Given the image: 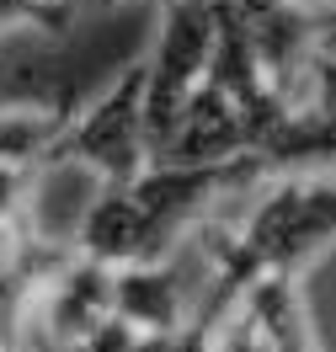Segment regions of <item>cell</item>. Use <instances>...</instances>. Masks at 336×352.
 I'll return each mask as SVG.
<instances>
[{
    "label": "cell",
    "instance_id": "6da1fadb",
    "mask_svg": "<svg viewBox=\"0 0 336 352\" xmlns=\"http://www.w3.org/2000/svg\"><path fill=\"white\" fill-rule=\"evenodd\" d=\"M214 32H219V6H208V0L166 6L155 54L144 59V144H150V160L166 155L192 91L208 80Z\"/></svg>",
    "mask_w": 336,
    "mask_h": 352
},
{
    "label": "cell",
    "instance_id": "5b68a950",
    "mask_svg": "<svg viewBox=\"0 0 336 352\" xmlns=\"http://www.w3.org/2000/svg\"><path fill=\"white\" fill-rule=\"evenodd\" d=\"M326 6H336V0H326Z\"/></svg>",
    "mask_w": 336,
    "mask_h": 352
},
{
    "label": "cell",
    "instance_id": "3957f363",
    "mask_svg": "<svg viewBox=\"0 0 336 352\" xmlns=\"http://www.w3.org/2000/svg\"><path fill=\"white\" fill-rule=\"evenodd\" d=\"M69 123V107H27V112H0V160L32 171L48 155V144L59 139V129Z\"/></svg>",
    "mask_w": 336,
    "mask_h": 352
},
{
    "label": "cell",
    "instance_id": "7a4b0ae2",
    "mask_svg": "<svg viewBox=\"0 0 336 352\" xmlns=\"http://www.w3.org/2000/svg\"><path fill=\"white\" fill-rule=\"evenodd\" d=\"M59 160L65 166H86L102 187L134 182L150 166V144H144V59L123 69L96 96L91 112L69 118L38 166H59Z\"/></svg>",
    "mask_w": 336,
    "mask_h": 352
},
{
    "label": "cell",
    "instance_id": "277c9868",
    "mask_svg": "<svg viewBox=\"0 0 336 352\" xmlns=\"http://www.w3.org/2000/svg\"><path fill=\"white\" fill-rule=\"evenodd\" d=\"M22 198H27V171L0 160V219H11V214L22 208Z\"/></svg>",
    "mask_w": 336,
    "mask_h": 352
}]
</instances>
